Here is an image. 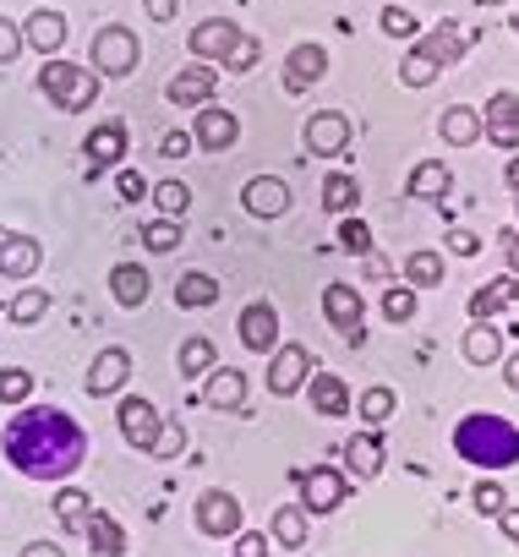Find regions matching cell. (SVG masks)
Instances as JSON below:
<instances>
[{
	"mask_svg": "<svg viewBox=\"0 0 519 557\" xmlns=\"http://www.w3.org/2000/svg\"><path fill=\"white\" fill-rule=\"evenodd\" d=\"M7 459L28 475V481H66L83 459H88V432L55 410V405H39V410H23L7 421V437H0Z\"/></svg>",
	"mask_w": 519,
	"mask_h": 557,
	"instance_id": "6da1fadb",
	"label": "cell"
},
{
	"mask_svg": "<svg viewBox=\"0 0 519 557\" xmlns=\"http://www.w3.org/2000/svg\"><path fill=\"white\" fill-rule=\"evenodd\" d=\"M454 454L481 470H508V465H519V426L492 410H475L454 426Z\"/></svg>",
	"mask_w": 519,
	"mask_h": 557,
	"instance_id": "7a4b0ae2",
	"label": "cell"
},
{
	"mask_svg": "<svg viewBox=\"0 0 519 557\" xmlns=\"http://www.w3.org/2000/svg\"><path fill=\"white\" fill-rule=\"evenodd\" d=\"M465 45H470V39H465L459 23H437V28L421 34V39L410 45V55L399 61V83H405V88H432L454 61H465Z\"/></svg>",
	"mask_w": 519,
	"mask_h": 557,
	"instance_id": "3957f363",
	"label": "cell"
},
{
	"mask_svg": "<svg viewBox=\"0 0 519 557\" xmlns=\"http://www.w3.org/2000/svg\"><path fill=\"white\" fill-rule=\"evenodd\" d=\"M39 94H45L55 110H88V104H99V72L50 55L45 72H39Z\"/></svg>",
	"mask_w": 519,
	"mask_h": 557,
	"instance_id": "277c9868",
	"label": "cell"
},
{
	"mask_svg": "<svg viewBox=\"0 0 519 557\" xmlns=\"http://www.w3.org/2000/svg\"><path fill=\"white\" fill-rule=\"evenodd\" d=\"M88 61H94V72H99V77H132V72H137V61H143V45H137V34H132V28L104 23V28L94 34Z\"/></svg>",
	"mask_w": 519,
	"mask_h": 557,
	"instance_id": "5b68a950",
	"label": "cell"
},
{
	"mask_svg": "<svg viewBox=\"0 0 519 557\" xmlns=\"http://www.w3.org/2000/svg\"><path fill=\"white\" fill-rule=\"evenodd\" d=\"M312 350L307 345H280L274 350V361H269V394L274 399H291V394H301L307 388V377H312Z\"/></svg>",
	"mask_w": 519,
	"mask_h": 557,
	"instance_id": "8992f818",
	"label": "cell"
},
{
	"mask_svg": "<svg viewBox=\"0 0 519 557\" xmlns=\"http://www.w3.org/2000/svg\"><path fill=\"white\" fill-rule=\"evenodd\" d=\"M345 497H350V475H345V470L312 465V470L301 475V508H307V513H334Z\"/></svg>",
	"mask_w": 519,
	"mask_h": 557,
	"instance_id": "52a82bcc",
	"label": "cell"
},
{
	"mask_svg": "<svg viewBox=\"0 0 519 557\" xmlns=\"http://www.w3.org/2000/svg\"><path fill=\"white\" fill-rule=\"evenodd\" d=\"M240 39H246V34H240L230 17H202V23L191 28V39H186V45H191V55H197L202 66H213V61H230Z\"/></svg>",
	"mask_w": 519,
	"mask_h": 557,
	"instance_id": "ba28073f",
	"label": "cell"
},
{
	"mask_svg": "<svg viewBox=\"0 0 519 557\" xmlns=\"http://www.w3.org/2000/svg\"><path fill=\"white\" fill-rule=\"evenodd\" d=\"M115 426H121V437L137 448V454H153V443H159V426H164V416L148 405V399H121V410H115Z\"/></svg>",
	"mask_w": 519,
	"mask_h": 557,
	"instance_id": "9c48e42d",
	"label": "cell"
},
{
	"mask_svg": "<svg viewBox=\"0 0 519 557\" xmlns=\"http://www.w3.org/2000/svg\"><path fill=\"white\" fill-rule=\"evenodd\" d=\"M481 137L492 143V148H519V94H492L486 99V110H481Z\"/></svg>",
	"mask_w": 519,
	"mask_h": 557,
	"instance_id": "30bf717a",
	"label": "cell"
},
{
	"mask_svg": "<svg viewBox=\"0 0 519 557\" xmlns=\"http://www.w3.org/2000/svg\"><path fill=\"white\" fill-rule=\"evenodd\" d=\"M323 318L350 339V345H361L367 339V329H361V318H367V301L356 296V285H329L323 290Z\"/></svg>",
	"mask_w": 519,
	"mask_h": 557,
	"instance_id": "8fae6325",
	"label": "cell"
},
{
	"mask_svg": "<svg viewBox=\"0 0 519 557\" xmlns=\"http://www.w3.org/2000/svg\"><path fill=\"white\" fill-rule=\"evenodd\" d=\"M301 143H307V153H323V159L345 153V148H350V115H339V110H318V115L301 126Z\"/></svg>",
	"mask_w": 519,
	"mask_h": 557,
	"instance_id": "7c38bea8",
	"label": "cell"
},
{
	"mask_svg": "<svg viewBox=\"0 0 519 557\" xmlns=\"http://www.w3.org/2000/svg\"><path fill=\"white\" fill-rule=\"evenodd\" d=\"M45 262V246L34 235H17V230H0V278H34Z\"/></svg>",
	"mask_w": 519,
	"mask_h": 557,
	"instance_id": "4fadbf2b",
	"label": "cell"
},
{
	"mask_svg": "<svg viewBox=\"0 0 519 557\" xmlns=\"http://www.w3.org/2000/svg\"><path fill=\"white\" fill-rule=\"evenodd\" d=\"M240 345H246L251 356L280 350V312H274L269 301H251V307L240 312Z\"/></svg>",
	"mask_w": 519,
	"mask_h": 557,
	"instance_id": "5bb4252c",
	"label": "cell"
},
{
	"mask_svg": "<svg viewBox=\"0 0 519 557\" xmlns=\"http://www.w3.org/2000/svg\"><path fill=\"white\" fill-rule=\"evenodd\" d=\"M197 530L213 535V541L235 535V530H240V497H230V492H202V497H197Z\"/></svg>",
	"mask_w": 519,
	"mask_h": 557,
	"instance_id": "9a60e30c",
	"label": "cell"
},
{
	"mask_svg": "<svg viewBox=\"0 0 519 557\" xmlns=\"http://www.w3.org/2000/svg\"><path fill=\"white\" fill-rule=\"evenodd\" d=\"M329 77V50L323 45H296L285 61V94H307Z\"/></svg>",
	"mask_w": 519,
	"mask_h": 557,
	"instance_id": "2e32d148",
	"label": "cell"
},
{
	"mask_svg": "<svg viewBox=\"0 0 519 557\" xmlns=\"http://www.w3.org/2000/svg\"><path fill=\"white\" fill-rule=\"evenodd\" d=\"M235 137H240V121H235L230 110H219V104H202V110H197V126H191V143H197V148L224 153V148H235Z\"/></svg>",
	"mask_w": 519,
	"mask_h": 557,
	"instance_id": "e0dca14e",
	"label": "cell"
},
{
	"mask_svg": "<svg viewBox=\"0 0 519 557\" xmlns=\"http://www.w3.org/2000/svg\"><path fill=\"white\" fill-rule=\"evenodd\" d=\"M240 202H246V213H257V219H280V213H291V186H285L280 175H251L246 191H240Z\"/></svg>",
	"mask_w": 519,
	"mask_h": 557,
	"instance_id": "ac0fdd59",
	"label": "cell"
},
{
	"mask_svg": "<svg viewBox=\"0 0 519 557\" xmlns=\"http://www.w3.org/2000/svg\"><path fill=\"white\" fill-rule=\"evenodd\" d=\"M126 377H132V356H126L121 345H110V350H99V356H94V367H88V394H94V399L121 394V388H126Z\"/></svg>",
	"mask_w": 519,
	"mask_h": 557,
	"instance_id": "d6986e66",
	"label": "cell"
},
{
	"mask_svg": "<svg viewBox=\"0 0 519 557\" xmlns=\"http://www.w3.org/2000/svg\"><path fill=\"white\" fill-rule=\"evenodd\" d=\"M213 83H219V72L197 61V66H186V72H175V77L164 83V99H170V104H197V110H202V104L213 99Z\"/></svg>",
	"mask_w": 519,
	"mask_h": 557,
	"instance_id": "ffe728a7",
	"label": "cell"
},
{
	"mask_svg": "<svg viewBox=\"0 0 519 557\" xmlns=\"http://www.w3.org/2000/svg\"><path fill=\"white\" fill-rule=\"evenodd\" d=\"M23 45H28V50H39L45 61H50V55H61V45H66V17H61L55 7H39V12L28 17V28H23Z\"/></svg>",
	"mask_w": 519,
	"mask_h": 557,
	"instance_id": "44dd1931",
	"label": "cell"
},
{
	"mask_svg": "<svg viewBox=\"0 0 519 557\" xmlns=\"http://www.w3.org/2000/svg\"><path fill=\"white\" fill-rule=\"evenodd\" d=\"M514 301H519V278L503 273V278H492V285H481V290L470 296V323H492V318L508 312Z\"/></svg>",
	"mask_w": 519,
	"mask_h": 557,
	"instance_id": "7402d4cb",
	"label": "cell"
},
{
	"mask_svg": "<svg viewBox=\"0 0 519 557\" xmlns=\"http://www.w3.org/2000/svg\"><path fill=\"white\" fill-rule=\"evenodd\" d=\"M88 175H99V170H110V164H121V153H126V126L121 121H104L99 132H88Z\"/></svg>",
	"mask_w": 519,
	"mask_h": 557,
	"instance_id": "603a6c76",
	"label": "cell"
},
{
	"mask_svg": "<svg viewBox=\"0 0 519 557\" xmlns=\"http://www.w3.org/2000/svg\"><path fill=\"white\" fill-rule=\"evenodd\" d=\"M202 405L208 410H240L246 405V377L235 367H213L208 383H202Z\"/></svg>",
	"mask_w": 519,
	"mask_h": 557,
	"instance_id": "cb8c5ba5",
	"label": "cell"
},
{
	"mask_svg": "<svg viewBox=\"0 0 519 557\" xmlns=\"http://www.w3.org/2000/svg\"><path fill=\"white\" fill-rule=\"evenodd\" d=\"M437 132H443L448 148H475L481 143V110L475 104H454V110H443Z\"/></svg>",
	"mask_w": 519,
	"mask_h": 557,
	"instance_id": "d4e9b609",
	"label": "cell"
},
{
	"mask_svg": "<svg viewBox=\"0 0 519 557\" xmlns=\"http://www.w3.org/2000/svg\"><path fill=\"white\" fill-rule=\"evenodd\" d=\"M459 350H465L470 367H497V361H503V334H497V323H470L465 339H459Z\"/></svg>",
	"mask_w": 519,
	"mask_h": 557,
	"instance_id": "484cf974",
	"label": "cell"
},
{
	"mask_svg": "<svg viewBox=\"0 0 519 557\" xmlns=\"http://www.w3.org/2000/svg\"><path fill=\"white\" fill-rule=\"evenodd\" d=\"M83 535H88V552H94V557H126V530H121L104 508H94V513H88Z\"/></svg>",
	"mask_w": 519,
	"mask_h": 557,
	"instance_id": "4316f807",
	"label": "cell"
},
{
	"mask_svg": "<svg viewBox=\"0 0 519 557\" xmlns=\"http://www.w3.org/2000/svg\"><path fill=\"white\" fill-rule=\"evenodd\" d=\"M148 290H153L148 268H137V262H115V268H110V296H115L121 307H143Z\"/></svg>",
	"mask_w": 519,
	"mask_h": 557,
	"instance_id": "83f0119b",
	"label": "cell"
},
{
	"mask_svg": "<svg viewBox=\"0 0 519 557\" xmlns=\"http://www.w3.org/2000/svg\"><path fill=\"white\" fill-rule=\"evenodd\" d=\"M312 410L318 416H350V388H345V377L339 372H312Z\"/></svg>",
	"mask_w": 519,
	"mask_h": 557,
	"instance_id": "f1b7e54d",
	"label": "cell"
},
{
	"mask_svg": "<svg viewBox=\"0 0 519 557\" xmlns=\"http://www.w3.org/2000/svg\"><path fill=\"white\" fill-rule=\"evenodd\" d=\"M443 278H448V268H443V251H410L405 257V285L410 290H437L443 285Z\"/></svg>",
	"mask_w": 519,
	"mask_h": 557,
	"instance_id": "f546056e",
	"label": "cell"
},
{
	"mask_svg": "<svg viewBox=\"0 0 519 557\" xmlns=\"http://www.w3.org/2000/svg\"><path fill=\"white\" fill-rule=\"evenodd\" d=\"M213 301H219V278H213V273H181V278H175V307L202 312V307H213Z\"/></svg>",
	"mask_w": 519,
	"mask_h": 557,
	"instance_id": "4dcf8cb0",
	"label": "cell"
},
{
	"mask_svg": "<svg viewBox=\"0 0 519 557\" xmlns=\"http://www.w3.org/2000/svg\"><path fill=\"white\" fill-rule=\"evenodd\" d=\"M378 470H383V443H378V437H350V443H345V475L372 481Z\"/></svg>",
	"mask_w": 519,
	"mask_h": 557,
	"instance_id": "1f68e13d",
	"label": "cell"
},
{
	"mask_svg": "<svg viewBox=\"0 0 519 557\" xmlns=\"http://www.w3.org/2000/svg\"><path fill=\"white\" fill-rule=\"evenodd\" d=\"M454 186V175H448V164L443 159H421L416 170H410V181H405V191L410 197H443Z\"/></svg>",
	"mask_w": 519,
	"mask_h": 557,
	"instance_id": "d6a6232c",
	"label": "cell"
},
{
	"mask_svg": "<svg viewBox=\"0 0 519 557\" xmlns=\"http://www.w3.org/2000/svg\"><path fill=\"white\" fill-rule=\"evenodd\" d=\"M323 208H329V213H339V219H345V213H356V208H361V181H356V175H345V170H334V175L323 181Z\"/></svg>",
	"mask_w": 519,
	"mask_h": 557,
	"instance_id": "836d02e7",
	"label": "cell"
},
{
	"mask_svg": "<svg viewBox=\"0 0 519 557\" xmlns=\"http://www.w3.org/2000/svg\"><path fill=\"white\" fill-rule=\"evenodd\" d=\"M175 367H181V377H208L213 367H219V350H213V339H186L181 345V356H175Z\"/></svg>",
	"mask_w": 519,
	"mask_h": 557,
	"instance_id": "e575fe53",
	"label": "cell"
},
{
	"mask_svg": "<svg viewBox=\"0 0 519 557\" xmlns=\"http://www.w3.org/2000/svg\"><path fill=\"white\" fill-rule=\"evenodd\" d=\"M88 513H94V497H88L83 486H61V492H55V519H61L66 530H83Z\"/></svg>",
	"mask_w": 519,
	"mask_h": 557,
	"instance_id": "d590c367",
	"label": "cell"
},
{
	"mask_svg": "<svg viewBox=\"0 0 519 557\" xmlns=\"http://www.w3.org/2000/svg\"><path fill=\"white\" fill-rule=\"evenodd\" d=\"M269 541H280V546H307V508L301 503H285L280 513H274V535Z\"/></svg>",
	"mask_w": 519,
	"mask_h": 557,
	"instance_id": "8d00e7d4",
	"label": "cell"
},
{
	"mask_svg": "<svg viewBox=\"0 0 519 557\" xmlns=\"http://www.w3.org/2000/svg\"><path fill=\"white\" fill-rule=\"evenodd\" d=\"M148 197L159 202L164 219H186V208H191V186H186V181H159Z\"/></svg>",
	"mask_w": 519,
	"mask_h": 557,
	"instance_id": "74e56055",
	"label": "cell"
},
{
	"mask_svg": "<svg viewBox=\"0 0 519 557\" xmlns=\"http://www.w3.org/2000/svg\"><path fill=\"white\" fill-rule=\"evenodd\" d=\"M45 312H50V296H45L39 285L17 290V296H12V307H7V318H12V323H23V329H28V323H39Z\"/></svg>",
	"mask_w": 519,
	"mask_h": 557,
	"instance_id": "f35d334b",
	"label": "cell"
},
{
	"mask_svg": "<svg viewBox=\"0 0 519 557\" xmlns=\"http://www.w3.org/2000/svg\"><path fill=\"white\" fill-rule=\"evenodd\" d=\"M394 410H399L394 388H367V394H361V405H356V416H361L367 426H383V421H388Z\"/></svg>",
	"mask_w": 519,
	"mask_h": 557,
	"instance_id": "ab89813d",
	"label": "cell"
},
{
	"mask_svg": "<svg viewBox=\"0 0 519 557\" xmlns=\"http://www.w3.org/2000/svg\"><path fill=\"white\" fill-rule=\"evenodd\" d=\"M28 394H34V372H23V367H0V405H28Z\"/></svg>",
	"mask_w": 519,
	"mask_h": 557,
	"instance_id": "60d3db41",
	"label": "cell"
},
{
	"mask_svg": "<svg viewBox=\"0 0 519 557\" xmlns=\"http://www.w3.org/2000/svg\"><path fill=\"white\" fill-rule=\"evenodd\" d=\"M383 318L388 323H410L416 318V290L410 285H388L383 290Z\"/></svg>",
	"mask_w": 519,
	"mask_h": 557,
	"instance_id": "b9f144b4",
	"label": "cell"
},
{
	"mask_svg": "<svg viewBox=\"0 0 519 557\" xmlns=\"http://www.w3.org/2000/svg\"><path fill=\"white\" fill-rule=\"evenodd\" d=\"M143 246H148V251H159V257H164V251H175V246H181V224H175V219H153V224L143 230Z\"/></svg>",
	"mask_w": 519,
	"mask_h": 557,
	"instance_id": "7bdbcfd3",
	"label": "cell"
},
{
	"mask_svg": "<svg viewBox=\"0 0 519 557\" xmlns=\"http://www.w3.org/2000/svg\"><path fill=\"white\" fill-rule=\"evenodd\" d=\"M339 246L356 251V257H367V251H372V230H367L356 213H345V219H339Z\"/></svg>",
	"mask_w": 519,
	"mask_h": 557,
	"instance_id": "ee69618b",
	"label": "cell"
},
{
	"mask_svg": "<svg viewBox=\"0 0 519 557\" xmlns=\"http://www.w3.org/2000/svg\"><path fill=\"white\" fill-rule=\"evenodd\" d=\"M470 503H475V513H486V519H497V508L508 503V492H503L497 481H475V492H470Z\"/></svg>",
	"mask_w": 519,
	"mask_h": 557,
	"instance_id": "f6af8a7d",
	"label": "cell"
},
{
	"mask_svg": "<svg viewBox=\"0 0 519 557\" xmlns=\"http://www.w3.org/2000/svg\"><path fill=\"white\" fill-rule=\"evenodd\" d=\"M383 34H388V39H416L421 23H416L405 7H388V12H383Z\"/></svg>",
	"mask_w": 519,
	"mask_h": 557,
	"instance_id": "bcb514c9",
	"label": "cell"
},
{
	"mask_svg": "<svg viewBox=\"0 0 519 557\" xmlns=\"http://www.w3.org/2000/svg\"><path fill=\"white\" fill-rule=\"evenodd\" d=\"M181 454H186V432L175 421H164L159 426V443H153V459H181Z\"/></svg>",
	"mask_w": 519,
	"mask_h": 557,
	"instance_id": "7dc6e473",
	"label": "cell"
},
{
	"mask_svg": "<svg viewBox=\"0 0 519 557\" xmlns=\"http://www.w3.org/2000/svg\"><path fill=\"white\" fill-rule=\"evenodd\" d=\"M230 557H269V530H235V552Z\"/></svg>",
	"mask_w": 519,
	"mask_h": 557,
	"instance_id": "c3c4849f",
	"label": "cell"
},
{
	"mask_svg": "<svg viewBox=\"0 0 519 557\" xmlns=\"http://www.w3.org/2000/svg\"><path fill=\"white\" fill-rule=\"evenodd\" d=\"M23 55V28L12 17H0V66H12Z\"/></svg>",
	"mask_w": 519,
	"mask_h": 557,
	"instance_id": "681fc988",
	"label": "cell"
},
{
	"mask_svg": "<svg viewBox=\"0 0 519 557\" xmlns=\"http://www.w3.org/2000/svg\"><path fill=\"white\" fill-rule=\"evenodd\" d=\"M257 55H263V50H257V39H240V45H235V55L224 61V72H235V77H240V72H251V66H257Z\"/></svg>",
	"mask_w": 519,
	"mask_h": 557,
	"instance_id": "f907efd6",
	"label": "cell"
},
{
	"mask_svg": "<svg viewBox=\"0 0 519 557\" xmlns=\"http://www.w3.org/2000/svg\"><path fill=\"white\" fill-rule=\"evenodd\" d=\"M115 186H121V197H126V202H143V197L153 191V186H148L137 170H121V181H115Z\"/></svg>",
	"mask_w": 519,
	"mask_h": 557,
	"instance_id": "816d5d0a",
	"label": "cell"
},
{
	"mask_svg": "<svg viewBox=\"0 0 519 557\" xmlns=\"http://www.w3.org/2000/svg\"><path fill=\"white\" fill-rule=\"evenodd\" d=\"M448 251L454 257H475L481 251V235L475 230H448Z\"/></svg>",
	"mask_w": 519,
	"mask_h": 557,
	"instance_id": "f5cc1de1",
	"label": "cell"
},
{
	"mask_svg": "<svg viewBox=\"0 0 519 557\" xmlns=\"http://www.w3.org/2000/svg\"><path fill=\"white\" fill-rule=\"evenodd\" d=\"M197 143H191V132H164V143H159V153L164 159H181V153H191Z\"/></svg>",
	"mask_w": 519,
	"mask_h": 557,
	"instance_id": "db71d44e",
	"label": "cell"
},
{
	"mask_svg": "<svg viewBox=\"0 0 519 557\" xmlns=\"http://www.w3.org/2000/svg\"><path fill=\"white\" fill-rule=\"evenodd\" d=\"M497 530H503L508 541H519V503H503V508H497Z\"/></svg>",
	"mask_w": 519,
	"mask_h": 557,
	"instance_id": "11a10c76",
	"label": "cell"
},
{
	"mask_svg": "<svg viewBox=\"0 0 519 557\" xmlns=\"http://www.w3.org/2000/svg\"><path fill=\"white\" fill-rule=\"evenodd\" d=\"M503 257H508V273L519 278V224H514V230H503Z\"/></svg>",
	"mask_w": 519,
	"mask_h": 557,
	"instance_id": "9f6ffc18",
	"label": "cell"
},
{
	"mask_svg": "<svg viewBox=\"0 0 519 557\" xmlns=\"http://www.w3.org/2000/svg\"><path fill=\"white\" fill-rule=\"evenodd\" d=\"M175 12H181V0H148V17L153 23H175Z\"/></svg>",
	"mask_w": 519,
	"mask_h": 557,
	"instance_id": "6f0895ef",
	"label": "cell"
},
{
	"mask_svg": "<svg viewBox=\"0 0 519 557\" xmlns=\"http://www.w3.org/2000/svg\"><path fill=\"white\" fill-rule=\"evenodd\" d=\"M23 557H66V552H61L55 541H28V546H23Z\"/></svg>",
	"mask_w": 519,
	"mask_h": 557,
	"instance_id": "680465c9",
	"label": "cell"
},
{
	"mask_svg": "<svg viewBox=\"0 0 519 557\" xmlns=\"http://www.w3.org/2000/svg\"><path fill=\"white\" fill-rule=\"evenodd\" d=\"M503 383H508V388H514V394H519V350H514V356H508V367H503Z\"/></svg>",
	"mask_w": 519,
	"mask_h": 557,
	"instance_id": "91938a15",
	"label": "cell"
},
{
	"mask_svg": "<svg viewBox=\"0 0 519 557\" xmlns=\"http://www.w3.org/2000/svg\"><path fill=\"white\" fill-rule=\"evenodd\" d=\"M367 273H372V278H388V262H383L378 251H367Z\"/></svg>",
	"mask_w": 519,
	"mask_h": 557,
	"instance_id": "94428289",
	"label": "cell"
},
{
	"mask_svg": "<svg viewBox=\"0 0 519 557\" xmlns=\"http://www.w3.org/2000/svg\"><path fill=\"white\" fill-rule=\"evenodd\" d=\"M503 175H508V186H514V191H519V153H514V159H508V170H503Z\"/></svg>",
	"mask_w": 519,
	"mask_h": 557,
	"instance_id": "6125c7cd",
	"label": "cell"
},
{
	"mask_svg": "<svg viewBox=\"0 0 519 557\" xmlns=\"http://www.w3.org/2000/svg\"><path fill=\"white\" fill-rule=\"evenodd\" d=\"M475 7H508V0H475Z\"/></svg>",
	"mask_w": 519,
	"mask_h": 557,
	"instance_id": "be15d7a7",
	"label": "cell"
},
{
	"mask_svg": "<svg viewBox=\"0 0 519 557\" xmlns=\"http://www.w3.org/2000/svg\"><path fill=\"white\" fill-rule=\"evenodd\" d=\"M514 219H519V191H514Z\"/></svg>",
	"mask_w": 519,
	"mask_h": 557,
	"instance_id": "e7e4bbea",
	"label": "cell"
},
{
	"mask_svg": "<svg viewBox=\"0 0 519 557\" xmlns=\"http://www.w3.org/2000/svg\"><path fill=\"white\" fill-rule=\"evenodd\" d=\"M508 23H514V34H519V17H508Z\"/></svg>",
	"mask_w": 519,
	"mask_h": 557,
	"instance_id": "03108f58",
	"label": "cell"
},
{
	"mask_svg": "<svg viewBox=\"0 0 519 557\" xmlns=\"http://www.w3.org/2000/svg\"><path fill=\"white\" fill-rule=\"evenodd\" d=\"M0 318H7V307H0Z\"/></svg>",
	"mask_w": 519,
	"mask_h": 557,
	"instance_id": "003e7915",
	"label": "cell"
}]
</instances>
